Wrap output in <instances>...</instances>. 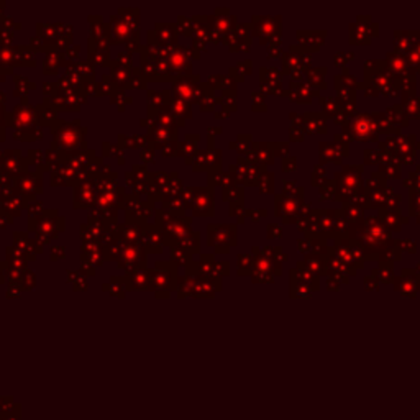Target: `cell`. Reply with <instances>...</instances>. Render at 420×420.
Here are the masks:
<instances>
[{
    "mask_svg": "<svg viewBox=\"0 0 420 420\" xmlns=\"http://www.w3.org/2000/svg\"><path fill=\"white\" fill-rule=\"evenodd\" d=\"M61 125H63L64 130H56V131H61V135L54 133L56 138H58L56 142H54V145L58 146V143H61L59 146L61 148H64V150L76 148V146L81 143V139H79V133L84 131V130H76V128H72V125H68V123H61Z\"/></svg>",
    "mask_w": 420,
    "mask_h": 420,
    "instance_id": "1",
    "label": "cell"
},
{
    "mask_svg": "<svg viewBox=\"0 0 420 420\" xmlns=\"http://www.w3.org/2000/svg\"><path fill=\"white\" fill-rule=\"evenodd\" d=\"M374 123L371 121V117H366V115H363V117H358L356 123H353V135H356L360 139H373L374 135Z\"/></svg>",
    "mask_w": 420,
    "mask_h": 420,
    "instance_id": "2",
    "label": "cell"
},
{
    "mask_svg": "<svg viewBox=\"0 0 420 420\" xmlns=\"http://www.w3.org/2000/svg\"><path fill=\"white\" fill-rule=\"evenodd\" d=\"M156 274L158 276H168V272H158V269H156ZM156 288H163V277H160V283L156 284Z\"/></svg>",
    "mask_w": 420,
    "mask_h": 420,
    "instance_id": "3",
    "label": "cell"
}]
</instances>
